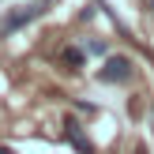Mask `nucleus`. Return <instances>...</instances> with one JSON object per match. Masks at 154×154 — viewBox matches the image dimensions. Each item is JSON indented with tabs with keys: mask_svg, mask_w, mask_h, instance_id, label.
<instances>
[{
	"mask_svg": "<svg viewBox=\"0 0 154 154\" xmlns=\"http://www.w3.org/2000/svg\"><path fill=\"white\" fill-rule=\"evenodd\" d=\"M60 60H64V68H68V72H79V68H83V49L68 45V49L60 53Z\"/></svg>",
	"mask_w": 154,
	"mask_h": 154,
	"instance_id": "4",
	"label": "nucleus"
},
{
	"mask_svg": "<svg viewBox=\"0 0 154 154\" xmlns=\"http://www.w3.org/2000/svg\"><path fill=\"white\" fill-rule=\"evenodd\" d=\"M87 53H94V57H105V53H109L105 38H90V42H87Z\"/></svg>",
	"mask_w": 154,
	"mask_h": 154,
	"instance_id": "5",
	"label": "nucleus"
},
{
	"mask_svg": "<svg viewBox=\"0 0 154 154\" xmlns=\"http://www.w3.org/2000/svg\"><path fill=\"white\" fill-rule=\"evenodd\" d=\"M132 75H135V64L128 57H120V53L117 57H105V64L98 68V83H128Z\"/></svg>",
	"mask_w": 154,
	"mask_h": 154,
	"instance_id": "2",
	"label": "nucleus"
},
{
	"mask_svg": "<svg viewBox=\"0 0 154 154\" xmlns=\"http://www.w3.org/2000/svg\"><path fill=\"white\" fill-rule=\"evenodd\" d=\"M0 154H15V150H11V147H0Z\"/></svg>",
	"mask_w": 154,
	"mask_h": 154,
	"instance_id": "6",
	"label": "nucleus"
},
{
	"mask_svg": "<svg viewBox=\"0 0 154 154\" xmlns=\"http://www.w3.org/2000/svg\"><path fill=\"white\" fill-rule=\"evenodd\" d=\"M64 139L72 143V147L79 150V154H94V143H90L87 135H83V128H79V120H72V117L64 120Z\"/></svg>",
	"mask_w": 154,
	"mask_h": 154,
	"instance_id": "3",
	"label": "nucleus"
},
{
	"mask_svg": "<svg viewBox=\"0 0 154 154\" xmlns=\"http://www.w3.org/2000/svg\"><path fill=\"white\" fill-rule=\"evenodd\" d=\"M150 120H154V105H150Z\"/></svg>",
	"mask_w": 154,
	"mask_h": 154,
	"instance_id": "7",
	"label": "nucleus"
},
{
	"mask_svg": "<svg viewBox=\"0 0 154 154\" xmlns=\"http://www.w3.org/2000/svg\"><path fill=\"white\" fill-rule=\"evenodd\" d=\"M45 11H49V0H30V4H19V8H11V11L4 15V23H0V34H15V30L30 26L34 19H42Z\"/></svg>",
	"mask_w": 154,
	"mask_h": 154,
	"instance_id": "1",
	"label": "nucleus"
}]
</instances>
